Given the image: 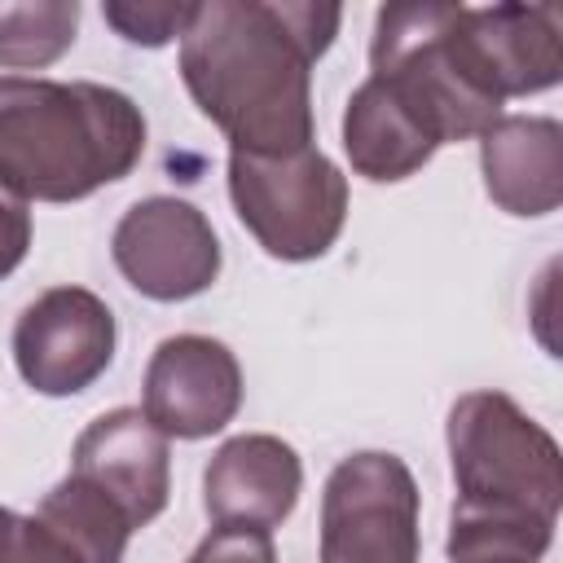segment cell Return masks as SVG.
Returning <instances> with one entry per match:
<instances>
[{
  "label": "cell",
  "mask_w": 563,
  "mask_h": 563,
  "mask_svg": "<svg viewBox=\"0 0 563 563\" xmlns=\"http://www.w3.org/2000/svg\"><path fill=\"white\" fill-rule=\"evenodd\" d=\"M343 22L317 0H207L180 31V79L233 154L312 145V66Z\"/></svg>",
  "instance_id": "obj_1"
},
{
  "label": "cell",
  "mask_w": 563,
  "mask_h": 563,
  "mask_svg": "<svg viewBox=\"0 0 563 563\" xmlns=\"http://www.w3.org/2000/svg\"><path fill=\"white\" fill-rule=\"evenodd\" d=\"M449 563H537L563 506L559 440L506 391H466L449 422Z\"/></svg>",
  "instance_id": "obj_2"
},
{
  "label": "cell",
  "mask_w": 563,
  "mask_h": 563,
  "mask_svg": "<svg viewBox=\"0 0 563 563\" xmlns=\"http://www.w3.org/2000/svg\"><path fill=\"white\" fill-rule=\"evenodd\" d=\"M145 154L141 106L92 79L0 75V189L22 202H79L132 176Z\"/></svg>",
  "instance_id": "obj_3"
},
{
  "label": "cell",
  "mask_w": 563,
  "mask_h": 563,
  "mask_svg": "<svg viewBox=\"0 0 563 563\" xmlns=\"http://www.w3.org/2000/svg\"><path fill=\"white\" fill-rule=\"evenodd\" d=\"M369 75L440 145L479 136L506 106L462 40V4H383L369 40Z\"/></svg>",
  "instance_id": "obj_4"
},
{
  "label": "cell",
  "mask_w": 563,
  "mask_h": 563,
  "mask_svg": "<svg viewBox=\"0 0 563 563\" xmlns=\"http://www.w3.org/2000/svg\"><path fill=\"white\" fill-rule=\"evenodd\" d=\"M229 198L264 255L286 264L321 260L347 224V176L317 145L290 154L229 150Z\"/></svg>",
  "instance_id": "obj_5"
},
{
  "label": "cell",
  "mask_w": 563,
  "mask_h": 563,
  "mask_svg": "<svg viewBox=\"0 0 563 563\" xmlns=\"http://www.w3.org/2000/svg\"><path fill=\"white\" fill-rule=\"evenodd\" d=\"M418 484L387 449L347 453L321 488V563H418Z\"/></svg>",
  "instance_id": "obj_6"
},
{
  "label": "cell",
  "mask_w": 563,
  "mask_h": 563,
  "mask_svg": "<svg viewBox=\"0 0 563 563\" xmlns=\"http://www.w3.org/2000/svg\"><path fill=\"white\" fill-rule=\"evenodd\" d=\"M110 255L123 282L158 303H180L211 290L224 260L211 220L176 194L132 202L110 233Z\"/></svg>",
  "instance_id": "obj_7"
},
{
  "label": "cell",
  "mask_w": 563,
  "mask_h": 563,
  "mask_svg": "<svg viewBox=\"0 0 563 563\" xmlns=\"http://www.w3.org/2000/svg\"><path fill=\"white\" fill-rule=\"evenodd\" d=\"M114 343L110 303L84 286H48L13 321V365L40 396L88 391L110 369Z\"/></svg>",
  "instance_id": "obj_8"
},
{
  "label": "cell",
  "mask_w": 563,
  "mask_h": 563,
  "mask_svg": "<svg viewBox=\"0 0 563 563\" xmlns=\"http://www.w3.org/2000/svg\"><path fill=\"white\" fill-rule=\"evenodd\" d=\"M242 409V365L211 334H172L154 347L141 383V413L167 440H207Z\"/></svg>",
  "instance_id": "obj_9"
},
{
  "label": "cell",
  "mask_w": 563,
  "mask_h": 563,
  "mask_svg": "<svg viewBox=\"0 0 563 563\" xmlns=\"http://www.w3.org/2000/svg\"><path fill=\"white\" fill-rule=\"evenodd\" d=\"M70 475L106 493L132 528L154 523L167 510L172 497V449L167 435L132 405L97 413L75 449H70Z\"/></svg>",
  "instance_id": "obj_10"
},
{
  "label": "cell",
  "mask_w": 563,
  "mask_h": 563,
  "mask_svg": "<svg viewBox=\"0 0 563 563\" xmlns=\"http://www.w3.org/2000/svg\"><path fill=\"white\" fill-rule=\"evenodd\" d=\"M303 493V462L295 444L268 431L224 440L202 471V510L216 528H264L290 519Z\"/></svg>",
  "instance_id": "obj_11"
},
{
  "label": "cell",
  "mask_w": 563,
  "mask_h": 563,
  "mask_svg": "<svg viewBox=\"0 0 563 563\" xmlns=\"http://www.w3.org/2000/svg\"><path fill=\"white\" fill-rule=\"evenodd\" d=\"M462 35L501 101L545 92L563 79L559 13L550 4H462Z\"/></svg>",
  "instance_id": "obj_12"
},
{
  "label": "cell",
  "mask_w": 563,
  "mask_h": 563,
  "mask_svg": "<svg viewBox=\"0 0 563 563\" xmlns=\"http://www.w3.org/2000/svg\"><path fill=\"white\" fill-rule=\"evenodd\" d=\"M479 172L506 216H550L563 202V128L550 114H501L479 132Z\"/></svg>",
  "instance_id": "obj_13"
},
{
  "label": "cell",
  "mask_w": 563,
  "mask_h": 563,
  "mask_svg": "<svg viewBox=\"0 0 563 563\" xmlns=\"http://www.w3.org/2000/svg\"><path fill=\"white\" fill-rule=\"evenodd\" d=\"M440 141L369 75L343 106V154L356 176L374 185L409 180L431 163Z\"/></svg>",
  "instance_id": "obj_14"
},
{
  "label": "cell",
  "mask_w": 563,
  "mask_h": 563,
  "mask_svg": "<svg viewBox=\"0 0 563 563\" xmlns=\"http://www.w3.org/2000/svg\"><path fill=\"white\" fill-rule=\"evenodd\" d=\"M35 519L53 528L84 563H123L128 537L136 532L106 493H97L75 475H66L44 493V501L35 506Z\"/></svg>",
  "instance_id": "obj_15"
},
{
  "label": "cell",
  "mask_w": 563,
  "mask_h": 563,
  "mask_svg": "<svg viewBox=\"0 0 563 563\" xmlns=\"http://www.w3.org/2000/svg\"><path fill=\"white\" fill-rule=\"evenodd\" d=\"M79 35L75 0H18L0 4V66L40 70L53 66Z\"/></svg>",
  "instance_id": "obj_16"
},
{
  "label": "cell",
  "mask_w": 563,
  "mask_h": 563,
  "mask_svg": "<svg viewBox=\"0 0 563 563\" xmlns=\"http://www.w3.org/2000/svg\"><path fill=\"white\" fill-rule=\"evenodd\" d=\"M194 4H136V0H106L101 18L114 26L119 40L141 44V48H163L172 40H180V31L189 26Z\"/></svg>",
  "instance_id": "obj_17"
},
{
  "label": "cell",
  "mask_w": 563,
  "mask_h": 563,
  "mask_svg": "<svg viewBox=\"0 0 563 563\" xmlns=\"http://www.w3.org/2000/svg\"><path fill=\"white\" fill-rule=\"evenodd\" d=\"M0 563H84V559L35 515H18L0 506Z\"/></svg>",
  "instance_id": "obj_18"
},
{
  "label": "cell",
  "mask_w": 563,
  "mask_h": 563,
  "mask_svg": "<svg viewBox=\"0 0 563 563\" xmlns=\"http://www.w3.org/2000/svg\"><path fill=\"white\" fill-rule=\"evenodd\" d=\"M189 563H277L273 532L264 528H211Z\"/></svg>",
  "instance_id": "obj_19"
},
{
  "label": "cell",
  "mask_w": 563,
  "mask_h": 563,
  "mask_svg": "<svg viewBox=\"0 0 563 563\" xmlns=\"http://www.w3.org/2000/svg\"><path fill=\"white\" fill-rule=\"evenodd\" d=\"M31 251V211L22 198L0 189V282L26 260Z\"/></svg>",
  "instance_id": "obj_20"
}]
</instances>
